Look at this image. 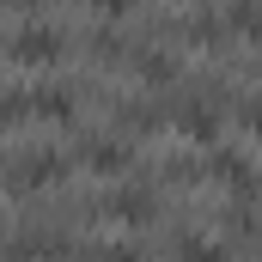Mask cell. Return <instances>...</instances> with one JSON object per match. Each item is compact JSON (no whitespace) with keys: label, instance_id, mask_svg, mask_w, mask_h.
I'll use <instances>...</instances> for the list:
<instances>
[{"label":"cell","instance_id":"6da1fadb","mask_svg":"<svg viewBox=\"0 0 262 262\" xmlns=\"http://www.w3.org/2000/svg\"><path fill=\"white\" fill-rule=\"evenodd\" d=\"M85 159H92V165H122V159H128V152H122V146H116V140H104V146H92V152H85Z\"/></svg>","mask_w":262,"mask_h":262},{"label":"cell","instance_id":"7a4b0ae2","mask_svg":"<svg viewBox=\"0 0 262 262\" xmlns=\"http://www.w3.org/2000/svg\"><path fill=\"white\" fill-rule=\"evenodd\" d=\"M183 262H220V250H207V244H183Z\"/></svg>","mask_w":262,"mask_h":262}]
</instances>
